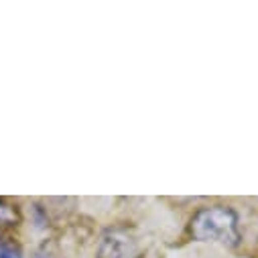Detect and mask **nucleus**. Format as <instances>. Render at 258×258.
Wrapping results in <instances>:
<instances>
[{
  "instance_id": "nucleus-1",
  "label": "nucleus",
  "mask_w": 258,
  "mask_h": 258,
  "mask_svg": "<svg viewBox=\"0 0 258 258\" xmlns=\"http://www.w3.org/2000/svg\"><path fill=\"white\" fill-rule=\"evenodd\" d=\"M189 234L198 242H218L224 246H236L240 242L238 216L226 206L204 208L191 218Z\"/></svg>"
},
{
  "instance_id": "nucleus-2",
  "label": "nucleus",
  "mask_w": 258,
  "mask_h": 258,
  "mask_svg": "<svg viewBox=\"0 0 258 258\" xmlns=\"http://www.w3.org/2000/svg\"><path fill=\"white\" fill-rule=\"evenodd\" d=\"M139 252L137 238L124 228L108 230L98 246V258H139Z\"/></svg>"
},
{
  "instance_id": "nucleus-3",
  "label": "nucleus",
  "mask_w": 258,
  "mask_h": 258,
  "mask_svg": "<svg viewBox=\"0 0 258 258\" xmlns=\"http://www.w3.org/2000/svg\"><path fill=\"white\" fill-rule=\"evenodd\" d=\"M19 222H21V214H19L17 206L9 204L7 200H0V228L17 226Z\"/></svg>"
},
{
  "instance_id": "nucleus-4",
  "label": "nucleus",
  "mask_w": 258,
  "mask_h": 258,
  "mask_svg": "<svg viewBox=\"0 0 258 258\" xmlns=\"http://www.w3.org/2000/svg\"><path fill=\"white\" fill-rule=\"evenodd\" d=\"M0 258H23V252L19 248V244L0 238Z\"/></svg>"
},
{
  "instance_id": "nucleus-5",
  "label": "nucleus",
  "mask_w": 258,
  "mask_h": 258,
  "mask_svg": "<svg viewBox=\"0 0 258 258\" xmlns=\"http://www.w3.org/2000/svg\"><path fill=\"white\" fill-rule=\"evenodd\" d=\"M33 258H57V252L51 248V246H47V244H43L35 254H33Z\"/></svg>"
}]
</instances>
